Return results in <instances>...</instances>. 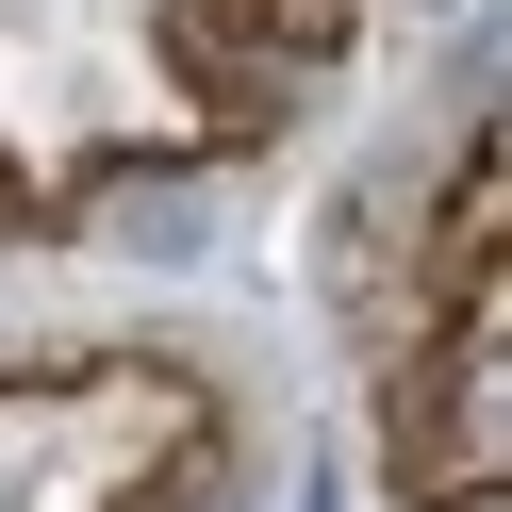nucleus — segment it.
I'll return each mask as SVG.
<instances>
[{"label":"nucleus","instance_id":"nucleus-1","mask_svg":"<svg viewBox=\"0 0 512 512\" xmlns=\"http://www.w3.org/2000/svg\"><path fill=\"white\" fill-rule=\"evenodd\" d=\"M166 34H182V50H232V67H265V83L314 100V83L364 50V0H182Z\"/></svg>","mask_w":512,"mask_h":512}]
</instances>
